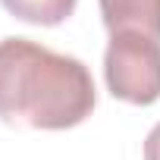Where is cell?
<instances>
[{"mask_svg":"<svg viewBox=\"0 0 160 160\" xmlns=\"http://www.w3.org/2000/svg\"><path fill=\"white\" fill-rule=\"evenodd\" d=\"M104 25L116 32H141L160 41V0H98Z\"/></svg>","mask_w":160,"mask_h":160,"instance_id":"3957f363","label":"cell"},{"mask_svg":"<svg viewBox=\"0 0 160 160\" xmlns=\"http://www.w3.org/2000/svg\"><path fill=\"white\" fill-rule=\"evenodd\" d=\"M144 160H160V122L144 138Z\"/></svg>","mask_w":160,"mask_h":160,"instance_id":"5b68a950","label":"cell"},{"mask_svg":"<svg viewBox=\"0 0 160 160\" xmlns=\"http://www.w3.org/2000/svg\"><path fill=\"white\" fill-rule=\"evenodd\" d=\"M104 75L113 98L148 107L160 98V41L141 32L110 35Z\"/></svg>","mask_w":160,"mask_h":160,"instance_id":"7a4b0ae2","label":"cell"},{"mask_svg":"<svg viewBox=\"0 0 160 160\" xmlns=\"http://www.w3.org/2000/svg\"><path fill=\"white\" fill-rule=\"evenodd\" d=\"M98 104L94 78L75 57L28 38L0 41V119L28 129H72Z\"/></svg>","mask_w":160,"mask_h":160,"instance_id":"6da1fadb","label":"cell"},{"mask_svg":"<svg viewBox=\"0 0 160 160\" xmlns=\"http://www.w3.org/2000/svg\"><path fill=\"white\" fill-rule=\"evenodd\" d=\"M7 13L32 25H60L72 16L75 0H0Z\"/></svg>","mask_w":160,"mask_h":160,"instance_id":"277c9868","label":"cell"}]
</instances>
